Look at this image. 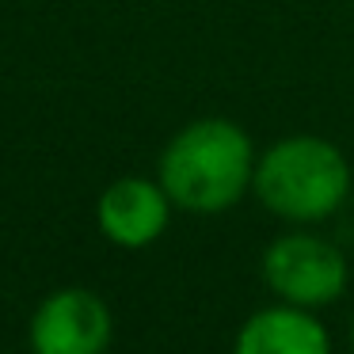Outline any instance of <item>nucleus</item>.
<instances>
[{"instance_id": "1", "label": "nucleus", "mask_w": 354, "mask_h": 354, "mask_svg": "<svg viewBox=\"0 0 354 354\" xmlns=\"http://www.w3.org/2000/svg\"><path fill=\"white\" fill-rule=\"evenodd\" d=\"M255 160L244 126L232 118H198L164 145L156 179L171 206L187 214H225L252 191Z\"/></svg>"}, {"instance_id": "5", "label": "nucleus", "mask_w": 354, "mask_h": 354, "mask_svg": "<svg viewBox=\"0 0 354 354\" xmlns=\"http://www.w3.org/2000/svg\"><path fill=\"white\" fill-rule=\"evenodd\" d=\"M95 225L118 248H149L168 232L171 225V198L160 187V179L126 176L103 187L95 202Z\"/></svg>"}, {"instance_id": "2", "label": "nucleus", "mask_w": 354, "mask_h": 354, "mask_svg": "<svg viewBox=\"0 0 354 354\" xmlns=\"http://www.w3.org/2000/svg\"><path fill=\"white\" fill-rule=\"evenodd\" d=\"M354 179L343 149L313 133L282 138L255 160L252 194L290 225H316L351 202Z\"/></svg>"}, {"instance_id": "6", "label": "nucleus", "mask_w": 354, "mask_h": 354, "mask_svg": "<svg viewBox=\"0 0 354 354\" xmlns=\"http://www.w3.org/2000/svg\"><path fill=\"white\" fill-rule=\"evenodd\" d=\"M232 354H331V335L316 308L278 301L240 324Z\"/></svg>"}, {"instance_id": "4", "label": "nucleus", "mask_w": 354, "mask_h": 354, "mask_svg": "<svg viewBox=\"0 0 354 354\" xmlns=\"http://www.w3.org/2000/svg\"><path fill=\"white\" fill-rule=\"evenodd\" d=\"M27 339L31 354H107L115 339V316L100 293L65 286L39 301Z\"/></svg>"}, {"instance_id": "3", "label": "nucleus", "mask_w": 354, "mask_h": 354, "mask_svg": "<svg viewBox=\"0 0 354 354\" xmlns=\"http://www.w3.org/2000/svg\"><path fill=\"white\" fill-rule=\"evenodd\" d=\"M263 282L278 301L301 308H324L343 297L351 282V263L343 248L320 232L290 229L263 252Z\"/></svg>"}, {"instance_id": "7", "label": "nucleus", "mask_w": 354, "mask_h": 354, "mask_svg": "<svg viewBox=\"0 0 354 354\" xmlns=\"http://www.w3.org/2000/svg\"><path fill=\"white\" fill-rule=\"evenodd\" d=\"M351 346H354V320H351Z\"/></svg>"}, {"instance_id": "8", "label": "nucleus", "mask_w": 354, "mask_h": 354, "mask_svg": "<svg viewBox=\"0 0 354 354\" xmlns=\"http://www.w3.org/2000/svg\"><path fill=\"white\" fill-rule=\"evenodd\" d=\"M351 206H354V191H351Z\"/></svg>"}]
</instances>
